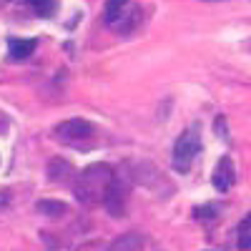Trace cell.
Here are the masks:
<instances>
[{"label": "cell", "mask_w": 251, "mask_h": 251, "mask_svg": "<svg viewBox=\"0 0 251 251\" xmlns=\"http://www.w3.org/2000/svg\"><path fill=\"white\" fill-rule=\"evenodd\" d=\"M25 3L40 15V18H50L55 13V0H25Z\"/></svg>", "instance_id": "11"}, {"label": "cell", "mask_w": 251, "mask_h": 251, "mask_svg": "<svg viewBox=\"0 0 251 251\" xmlns=\"http://www.w3.org/2000/svg\"><path fill=\"white\" fill-rule=\"evenodd\" d=\"M128 0H106V10H103V20H106L108 25H118L126 20L128 15Z\"/></svg>", "instance_id": "6"}, {"label": "cell", "mask_w": 251, "mask_h": 251, "mask_svg": "<svg viewBox=\"0 0 251 251\" xmlns=\"http://www.w3.org/2000/svg\"><path fill=\"white\" fill-rule=\"evenodd\" d=\"M211 183H214V188L216 191H228L234 183H236V169H234V161H231V156H224L219 163H216V171H214V176H211Z\"/></svg>", "instance_id": "4"}, {"label": "cell", "mask_w": 251, "mask_h": 251, "mask_svg": "<svg viewBox=\"0 0 251 251\" xmlns=\"http://www.w3.org/2000/svg\"><path fill=\"white\" fill-rule=\"evenodd\" d=\"M38 211L43 214V216H50V219H60L63 214L68 211V206L63 203V201H50V199H43V201H38Z\"/></svg>", "instance_id": "9"}, {"label": "cell", "mask_w": 251, "mask_h": 251, "mask_svg": "<svg viewBox=\"0 0 251 251\" xmlns=\"http://www.w3.org/2000/svg\"><path fill=\"white\" fill-rule=\"evenodd\" d=\"M239 249L251 251V214L239 224Z\"/></svg>", "instance_id": "10"}, {"label": "cell", "mask_w": 251, "mask_h": 251, "mask_svg": "<svg viewBox=\"0 0 251 251\" xmlns=\"http://www.w3.org/2000/svg\"><path fill=\"white\" fill-rule=\"evenodd\" d=\"M8 203V194H0V208H3Z\"/></svg>", "instance_id": "13"}, {"label": "cell", "mask_w": 251, "mask_h": 251, "mask_svg": "<svg viewBox=\"0 0 251 251\" xmlns=\"http://www.w3.org/2000/svg\"><path fill=\"white\" fill-rule=\"evenodd\" d=\"M93 136H96V126L86 118H71V121H63L55 126V138L66 141V143H80Z\"/></svg>", "instance_id": "3"}, {"label": "cell", "mask_w": 251, "mask_h": 251, "mask_svg": "<svg viewBox=\"0 0 251 251\" xmlns=\"http://www.w3.org/2000/svg\"><path fill=\"white\" fill-rule=\"evenodd\" d=\"M116 174L111 171L108 163H96V166H88L86 171H80V178L75 183V196L78 201H83L86 206H93L98 201L106 199V191L108 186L113 183Z\"/></svg>", "instance_id": "1"}, {"label": "cell", "mask_w": 251, "mask_h": 251, "mask_svg": "<svg viewBox=\"0 0 251 251\" xmlns=\"http://www.w3.org/2000/svg\"><path fill=\"white\" fill-rule=\"evenodd\" d=\"M123 196H126V188L121 186L118 178H113V183L106 191V199H103V206L108 208L111 216H123Z\"/></svg>", "instance_id": "5"}, {"label": "cell", "mask_w": 251, "mask_h": 251, "mask_svg": "<svg viewBox=\"0 0 251 251\" xmlns=\"http://www.w3.org/2000/svg\"><path fill=\"white\" fill-rule=\"evenodd\" d=\"M141 249H143V236L138 231H126L118 239H113L106 251H141Z\"/></svg>", "instance_id": "7"}, {"label": "cell", "mask_w": 251, "mask_h": 251, "mask_svg": "<svg viewBox=\"0 0 251 251\" xmlns=\"http://www.w3.org/2000/svg\"><path fill=\"white\" fill-rule=\"evenodd\" d=\"M46 244H48V251H58V246H55V241H53V239H48V236H46Z\"/></svg>", "instance_id": "12"}, {"label": "cell", "mask_w": 251, "mask_h": 251, "mask_svg": "<svg viewBox=\"0 0 251 251\" xmlns=\"http://www.w3.org/2000/svg\"><path fill=\"white\" fill-rule=\"evenodd\" d=\"M203 3H219V0H203Z\"/></svg>", "instance_id": "14"}, {"label": "cell", "mask_w": 251, "mask_h": 251, "mask_svg": "<svg viewBox=\"0 0 251 251\" xmlns=\"http://www.w3.org/2000/svg\"><path fill=\"white\" fill-rule=\"evenodd\" d=\"M201 151V136H199V128L196 126H191L188 131H183L174 146V169L186 174L188 169H191L194 158L199 156Z\"/></svg>", "instance_id": "2"}, {"label": "cell", "mask_w": 251, "mask_h": 251, "mask_svg": "<svg viewBox=\"0 0 251 251\" xmlns=\"http://www.w3.org/2000/svg\"><path fill=\"white\" fill-rule=\"evenodd\" d=\"M35 46H38L35 38H8V50L13 60H25L28 55H33Z\"/></svg>", "instance_id": "8"}]
</instances>
